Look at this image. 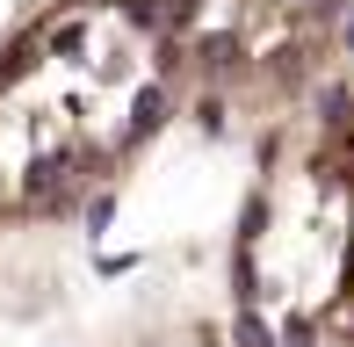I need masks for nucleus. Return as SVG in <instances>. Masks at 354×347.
I'll return each mask as SVG.
<instances>
[{
  "label": "nucleus",
  "mask_w": 354,
  "mask_h": 347,
  "mask_svg": "<svg viewBox=\"0 0 354 347\" xmlns=\"http://www.w3.org/2000/svg\"><path fill=\"white\" fill-rule=\"evenodd\" d=\"M159 109H167V102H159V87H145V94H138V116H131V123H138V131H152V123H159Z\"/></svg>",
  "instance_id": "f03ea898"
},
{
  "label": "nucleus",
  "mask_w": 354,
  "mask_h": 347,
  "mask_svg": "<svg viewBox=\"0 0 354 347\" xmlns=\"http://www.w3.org/2000/svg\"><path fill=\"white\" fill-rule=\"evenodd\" d=\"M347 51H354V22H347Z\"/></svg>",
  "instance_id": "20e7f679"
},
{
  "label": "nucleus",
  "mask_w": 354,
  "mask_h": 347,
  "mask_svg": "<svg viewBox=\"0 0 354 347\" xmlns=\"http://www.w3.org/2000/svg\"><path fill=\"white\" fill-rule=\"evenodd\" d=\"M282 347H311V326L297 319V326H289V340H282Z\"/></svg>",
  "instance_id": "7ed1b4c3"
},
{
  "label": "nucleus",
  "mask_w": 354,
  "mask_h": 347,
  "mask_svg": "<svg viewBox=\"0 0 354 347\" xmlns=\"http://www.w3.org/2000/svg\"><path fill=\"white\" fill-rule=\"evenodd\" d=\"M232 340H239V347H268V326L253 319V311H239V326H232Z\"/></svg>",
  "instance_id": "f257e3e1"
}]
</instances>
